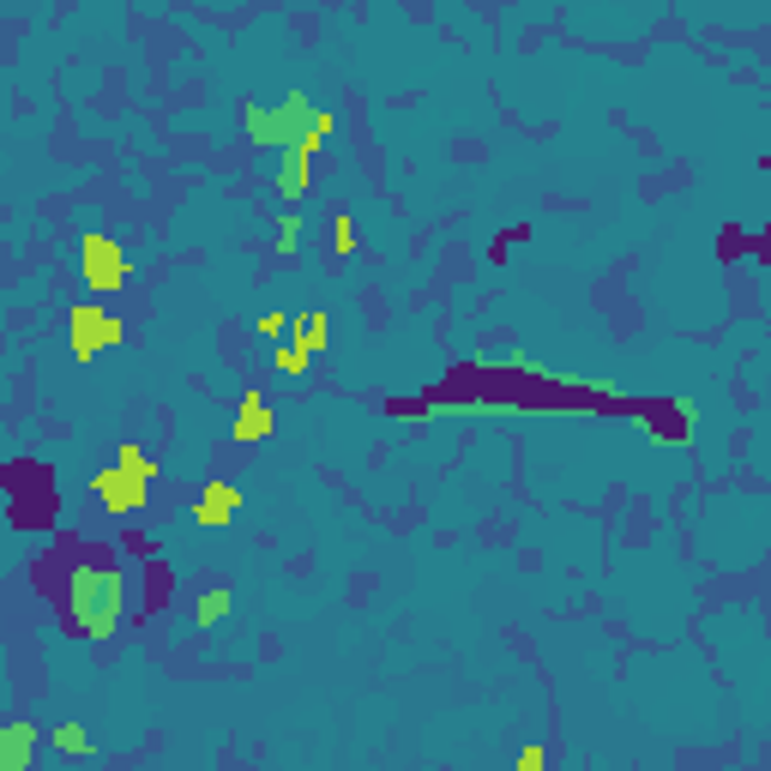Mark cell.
Masks as SVG:
<instances>
[{
	"label": "cell",
	"instance_id": "6da1fadb",
	"mask_svg": "<svg viewBox=\"0 0 771 771\" xmlns=\"http://www.w3.org/2000/svg\"><path fill=\"white\" fill-rule=\"evenodd\" d=\"M121 615H127V573L115 567L109 555H85L79 567L67 573V621H72V633L79 640H115L121 633Z\"/></svg>",
	"mask_w": 771,
	"mask_h": 771
},
{
	"label": "cell",
	"instance_id": "7a4b0ae2",
	"mask_svg": "<svg viewBox=\"0 0 771 771\" xmlns=\"http://www.w3.org/2000/svg\"><path fill=\"white\" fill-rule=\"evenodd\" d=\"M308 121H314V103H308L302 91H290L284 103H247L242 109V127H247V139L254 145H265V152H290L295 139L308 133Z\"/></svg>",
	"mask_w": 771,
	"mask_h": 771
},
{
	"label": "cell",
	"instance_id": "3957f363",
	"mask_svg": "<svg viewBox=\"0 0 771 771\" xmlns=\"http://www.w3.org/2000/svg\"><path fill=\"white\" fill-rule=\"evenodd\" d=\"M67 338H72V362L79 368H91L103 350H115V344H127V325L109 314V308H97V302H72L67 308Z\"/></svg>",
	"mask_w": 771,
	"mask_h": 771
},
{
	"label": "cell",
	"instance_id": "277c9868",
	"mask_svg": "<svg viewBox=\"0 0 771 771\" xmlns=\"http://www.w3.org/2000/svg\"><path fill=\"white\" fill-rule=\"evenodd\" d=\"M79 277H85V290H121L127 284V254H121V242L115 235H103V230H85L79 235Z\"/></svg>",
	"mask_w": 771,
	"mask_h": 771
},
{
	"label": "cell",
	"instance_id": "5b68a950",
	"mask_svg": "<svg viewBox=\"0 0 771 771\" xmlns=\"http://www.w3.org/2000/svg\"><path fill=\"white\" fill-rule=\"evenodd\" d=\"M91 495L103 500V513L127 518V513H139V507H145V495H152V482H139V477H133V470H121V465H109V470H97Z\"/></svg>",
	"mask_w": 771,
	"mask_h": 771
},
{
	"label": "cell",
	"instance_id": "8992f818",
	"mask_svg": "<svg viewBox=\"0 0 771 771\" xmlns=\"http://www.w3.org/2000/svg\"><path fill=\"white\" fill-rule=\"evenodd\" d=\"M242 513V482H205V495L193 500V525L199 530H224Z\"/></svg>",
	"mask_w": 771,
	"mask_h": 771
},
{
	"label": "cell",
	"instance_id": "52a82bcc",
	"mask_svg": "<svg viewBox=\"0 0 771 771\" xmlns=\"http://www.w3.org/2000/svg\"><path fill=\"white\" fill-rule=\"evenodd\" d=\"M272 404H265V398L254 392V386H247V392H242V404H235V422H230V435L235 440H242V447H260V440L265 435H272Z\"/></svg>",
	"mask_w": 771,
	"mask_h": 771
},
{
	"label": "cell",
	"instance_id": "ba28073f",
	"mask_svg": "<svg viewBox=\"0 0 771 771\" xmlns=\"http://www.w3.org/2000/svg\"><path fill=\"white\" fill-rule=\"evenodd\" d=\"M37 723H0V771H31Z\"/></svg>",
	"mask_w": 771,
	"mask_h": 771
},
{
	"label": "cell",
	"instance_id": "9c48e42d",
	"mask_svg": "<svg viewBox=\"0 0 771 771\" xmlns=\"http://www.w3.org/2000/svg\"><path fill=\"white\" fill-rule=\"evenodd\" d=\"M290 338H295V344H302L308 355H320L325 344H332V314H325V308H308V314H295V320H290Z\"/></svg>",
	"mask_w": 771,
	"mask_h": 771
},
{
	"label": "cell",
	"instance_id": "30bf717a",
	"mask_svg": "<svg viewBox=\"0 0 771 771\" xmlns=\"http://www.w3.org/2000/svg\"><path fill=\"white\" fill-rule=\"evenodd\" d=\"M230 609H235V591L230 585H212L199 603H193V627H224Z\"/></svg>",
	"mask_w": 771,
	"mask_h": 771
},
{
	"label": "cell",
	"instance_id": "8fae6325",
	"mask_svg": "<svg viewBox=\"0 0 771 771\" xmlns=\"http://www.w3.org/2000/svg\"><path fill=\"white\" fill-rule=\"evenodd\" d=\"M55 753H67V760H91L97 753V741H91V730H85V723H55Z\"/></svg>",
	"mask_w": 771,
	"mask_h": 771
},
{
	"label": "cell",
	"instance_id": "7c38bea8",
	"mask_svg": "<svg viewBox=\"0 0 771 771\" xmlns=\"http://www.w3.org/2000/svg\"><path fill=\"white\" fill-rule=\"evenodd\" d=\"M115 465H121V470H133V477H139V482H157V458L145 452L139 440H121V447H115Z\"/></svg>",
	"mask_w": 771,
	"mask_h": 771
},
{
	"label": "cell",
	"instance_id": "4fadbf2b",
	"mask_svg": "<svg viewBox=\"0 0 771 771\" xmlns=\"http://www.w3.org/2000/svg\"><path fill=\"white\" fill-rule=\"evenodd\" d=\"M308 362H314V355H308L302 344H295V338H290V344H277V350H272V368H277V374H284V380H302V374H308Z\"/></svg>",
	"mask_w": 771,
	"mask_h": 771
},
{
	"label": "cell",
	"instance_id": "5bb4252c",
	"mask_svg": "<svg viewBox=\"0 0 771 771\" xmlns=\"http://www.w3.org/2000/svg\"><path fill=\"white\" fill-rule=\"evenodd\" d=\"M277 254H284V260L302 254V212H295V205H290L284 217H277Z\"/></svg>",
	"mask_w": 771,
	"mask_h": 771
},
{
	"label": "cell",
	"instance_id": "9a60e30c",
	"mask_svg": "<svg viewBox=\"0 0 771 771\" xmlns=\"http://www.w3.org/2000/svg\"><path fill=\"white\" fill-rule=\"evenodd\" d=\"M332 247H338V260H350V254H355V224H350L344 212L332 217Z\"/></svg>",
	"mask_w": 771,
	"mask_h": 771
},
{
	"label": "cell",
	"instance_id": "2e32d148",
	"mask_svg": "<svg viewBox=\"0 0 771 771\" xmlns=\"http://www.w3.org/2000/svg\"><path fill=\"white\" fill-rule=\"evenodd\" d=\"M543 765H548V748L525 741V748H518V771H543Z\"/></svg>",
	"mask_w": 771,
	"mask_h": 771
},
{
	"label": "cell",
	"instance_id": "e0dca14e",
	"mask_svg": "<svg viewBox=\"0 0 771 771\" xmlns=\"http://www.w3.org/2000/svg\"><path fill=\"white\" fill-rule=\"evenodd\" d=\"M254 332H260V338H284V332H290V314H277V308H272V314H260Z\"/></svg>",
	"mask_w": 771,
	"mask_h": 771
}]
</instances>
